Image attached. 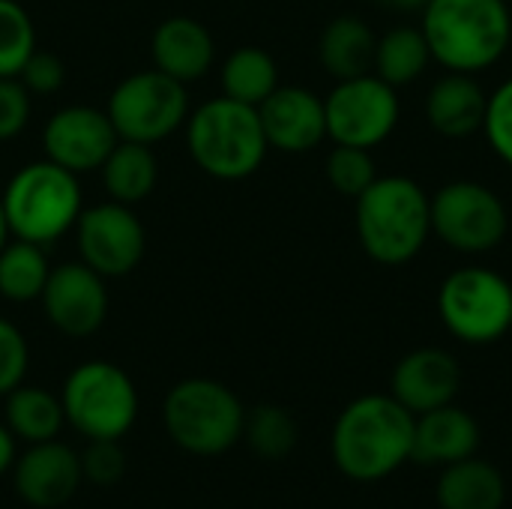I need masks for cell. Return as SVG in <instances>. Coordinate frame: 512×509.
<instances>
[{"label":"cell","mask_w":512,"mask_h":509,"mask_svg":"<svg viewBox=\"0 0 512 509\" xmlns=\"http://www.w3.org/2000/svg\"><path fill=\"white\" fill-rule=\"evenodd\" d=\"M417 417L390 393H369L342 408L333 426L330 453L342 477L381 483L393 477L414 450Z\"/></svg>","instance_id":"cell-1"},{"label":"cell","mask_w":512,"mask_h":509,"mask_svg":"<svg viewBox=\"0 0 512 509\" xmlns=\"http://www.w3.org/2000/svg\"><path fill=\"white\" fill-rule=\"evenodd\" d=\"M420 30L438 66L477 75L510 51L512 12L507 0H429Z\"/></svg>","instance_id":"cell-2"},{"label":"cell","mask_w":512,"mask_h":509,"mask_svg":"<svg viewBox=\"0 0 512 509\" xmlns=\"http://www.w3.org/2000/svg\"><path fill=\"white\" fill-rule=\"evenodd\" d=\"M432 237V195L405 174L375 177L357 198V240L381 267L411 264Z\"/></svg>","instance_id":"cell-3"},{"label":"cell","mask_w":512,"mask_h":509,"mask_svg":"<svg viewBox=\"0 0 512 509\" xmlns=\"http://www.w3.org/2000/svg\"><path fill=\"white\" fill-rule=\"evenodd\" d=\"M192 162L213 180H246L267 159V135L258 108L219 96L198 105L186 120Z\"/></svg>","instance_id":"cell-4"},{"label":"cell","mask_w":512,"mask_h":509,"mask_svg":"<svg viewBox=\"0 0 512 509\" xmlns=\"http://www.w3.org/2000/svg\"><path fill=\"white\" fill-rule=\"evenodd\" d=\"M9 234L48 246L69 234L84 210L78 174L51 159L21 165L0 192Z\"/></svg>","instance_id":"cell-5"},{"label":"cell","mask_w":512,"mask_h":509,"mask_svg":"<svg viewBox=\"0 0 512 509\" xmlns=\"http://www.w3.org/2000/svg\"><path fill=\"white\" fill-rule=\"evenodd\" d=\"M162 423L183 453L213 459L243 438L246 408L231 387L213 378H186L165 396Z\"/></svg>","instance_id":"cell-6"},{"label":"cell","mask_w":512,"mask_h":509,"mask_svg":"<svg viewBox=\"0 0 512 509\" xmlns=\"http://www.w3.org/2000/svg\"><path fill=\"white\" fill-rule=\"evenodd\" d=\"M60 402L66 423L87 441H120L138 420V390L132 378L108 360L75 366L63 381Z\"/></svg>","instance_id":"cell-7"},{"label":"cell","mask_w":512,"mask_h":509,"mask_svg":"<svg viewBox=\"0 0 512 509\" xmlns=\"http://www.w3.org/2000/svg\"><path fill=\"white\" fill-rule=\"evenodd\" d=\"M438 315L465 345H492L512 330V285L492 267H459L438 288Z\"/></svg>","instance_id":"cell-8"},{"label":"cell","mask_w":512,"mask_h":509,"mask_svg":"<svg viewBox=\"0 0 512 509\" xmlns=\"http://www.w3.org/2000/svg\"><path fill=\"white\" fill-rule=\"evenodd\" d=\"M105 111L120 141L156 144L186 126L189 93L186 84L174 81L171 75L144 69L126 75L111 90Z\"/></svg>","instance_id":"cell-9"},{"label":"cell","mask_w":512,"mask_h":509,"mask_svg":"<svg viewBox=\"0 0 512 509\" xmlns=\"http://www.w3.org/2000/svg\"><path fill=\"white\" fill-rule=\"evenodd\" d=\"M510 231L504 198L477 180H450L432 195V234L459 255L495 252Z\"/></svg>","instance_id":"cell-10"},{"label":"cell","mask_w":512,"mask_h":509,"mask_svg":"<svg viewBox=\"0 0 512 509\" xmlns=\"http://www.w3.org/2000/svg\"><path fill=\"white\" fill-rule=\"evenodd\" d=\"M327 138L345 147L375 150L384 144L402 117L399 90L375 72L336 81L324 96Z\"/></svg>","instance_id":"cell-11"},{"label":"cell","mask_w":512,"mask_h":509,"mask_svg":"<svg viewBox=\"0 0 512 509\" xmlns=\"http://www.w3.org/2000/svg\"><path fill=\"white\" fill-rule=\"evenodd\" d=\"M72 231L81 261L105 279L129 276L147 249V231L138 213L111 198L81 210Z\"/></svg>","instance_id":"cell-12"},{"label":"cell","mask_w":512,"mask_h":509,"mask_svg":"<svg viewBox=\"0 0 512 509\" xmlns=\"http://www.w3.org/2000/svg\"><path fill=\"white\" fill-rule=\"evenodd\" d=\"M39 303L57 333L69 339H87L108 318L105 276L90 270L84 261H66L60 267H51Z\"/></svg>","instance_id":"cell-13"},{"label":"cell","mask_w":512,"mask_h":509,"mask_svg":"<svg viewBox=\"0 0 512 509\" xmlns=\"http://www.w3.org/2000/svg\"><path fill=\"white\" fill-rule=\"evenodd\" d=\"M117 141L108 111L93 105H66L54 111L42 129L45 159L72 174L99 171Z\"/></svg>","instance_id":"cell-14"},{"label":"cell","mask_w":512,"mask_h":509,"mask_svg":"<svg viewBox=\"0 0 512 509\" xmlns=\"http://www.w3.org/2000/svg\"><path fill=\"white\" fill-rule=\"evenodd\" d=\"M81 480V456L57 438L30 444V450L12 465V486L18 498L36 509H57L69 504Z\"/></svg>","instance_id":"cell-15"},{"label":"cell","mask_w":512,"mask_h":509,"mask_svg":"<svg viewBox=\"0 0 512 509\" xmlns=\"http://www.w3.org/2000/svg\"><path fill=\"white\" fill-rule=\"evenodd\" d=\"M258 117L270 150L279 153H309L327 138L324 99L309 87H276L261 105Z\"/></svg>","instance_id":"cell-16"},{"label":"cell","mask_w":512,"mask_h":509,"mask_svg":"<svg viewBox=\"0 0 512 509\" xmlns=\"http://www.w3.org/2000/svg\"><path fill=\"white\" fill-rule=\"evenodd\" d=\"M462 390V366L444 348H417L405 354L390 375V396L414 417L453 405Z\"/></svg>","instance_id":"cell-17"},{"label":"cell","mask_w":512,"mask_h":509,"mask_svg":"<svg viewBox=\"0 0 512 509\" xmlns=\"http://www.w3.org/2000/svg\"><path fill=\"white\" fill-rule=\"evenodd\" d=\"M150 51L156 63L153 69L171 75L180 84L201 81L213 69V60H216V42L210 30L189 15L165 18L153 30Z\"/></svg>","instance_id":"cell-18"},{"label":"cell","mask_w":512,"mask_h":509,"mask_svg":"<svg viewBox=\"0 0 512 509\" xmlns=\"http://www.w3.org/2000/svg\"><path fill=\"white\" fill-rule=\"evenodd\" d=\"M489 93L477 75L447 72L426 93V123L444 138H471L483 132Z\"/></svg>","instance_id":"cell-19"},{"label":"cell","mask_w":512,"mask_h":509,"mask_svg":"<svg viewBox=\"0 0 512 509\" xmlns=\"http://www.w3.org/2000/svg\"><path fill=\"white\" fill-rule=\"evenodd\" d=\"M477 450H480V423L456 405L426 411L414 423L411 462L447 468L453 462L477 456Z\"/></svg>","instance_id":"cell-20"},{"label":"cell","mask_w":512,"mask_h":509,"mask_svg":"<svg viewBox=\"0 0 512 509\" xmlns=\"http://www.w3.org/2000/svg\"><path fill=\"white\" fill-rule=\"evenodd\" d=\"M375 48H378V36L369 27V21H363L360 15H336L321 30L318 60L336 81H345L372 72Z\"/></svg>","instance_id":"cell-21"},{"label":"cell","mask_w":512,"mask_h":509,"mask_svg":"<svg viewBox=\"0 0 512 509\" xmlns=\"http://www.w3.org/2000/svg\"><path fill=\"white\" fill-rule=\"evenodd\" d=\"M435 498L441 509H501L507 501V483L492 462L471 456L441 471Z\"/></svg>","instance_id":"cell-22"},{"label":"cell","mask_w":512,"mask_h":509,"mask_svg":"<svg viewBox=\"0 0 512 509\" xmlns=\"http://www.w3.org/2000/svg\"><path fill=\"white\" fill-rule=\"evenodd\" d=\"M99 171L108 198L129 207L144 201L159 180V162L150 144H138V141H117Z\"/></svg>","instance_id":"cell-23"},{"label":"cell","mask_w":512,"mask_h":509,"mask_svg":"<svg viewBox=\"0 0 512 509\" xmlns=\"http://www.w3.org/2000/svg\"><path fill=\"white\" fill-rule=\"evenodd\" d=\"M219 81H222V96L258 108L279 87V66L270 51L258 45H243L225 57L219 69Z\"/></svg>","instance_id":"cell-24"},{"label":"cell","mask_w":512,"mask_h":509,"mask_svg":"<svg viewBox=\"0 0 512 509\" xmlns=\"http://www.w3.org/2000/svg\"><path fill=\"white\" fill-rule=\"evenodd\" d=\"M429 63H432V51L420 27L399 24L390 27L384 36H378L372 72L387 84H393L396 90L414 84L429 69Z\"/></svg>","instance_id":"cell-25"},{"label":"cell","mask_w":512,"mask_h":509,"mask_svg":"<svg viewBox=\"0 0 512 509\" xmlns=\"http://www.w3.org/2000/svg\"><path fill=\"white\" fill-rule=\"evenodd\" d=\"M63 423H66V414H63L60 396L42 387L21 384L6 396V426L15 438L27 444L54 441Z\"/></svg>","instance_id":"cell-26"},{"label":"cell","mask_w":512,"mask_h":509,"mask_svg":"<svg viewBox=\"0 0 512 509\" xmlns=\"http://www.w3.org/2000/svg\"><path fill=\"white\" fill-rule=\"evenodd\" d=\"M51 264L45 246L12 237L0 249V297L9 303L39 300L48 282Z\"/></svg>","instance_id":"cell-27"},{"label":"cell","mask_w":512,"mask_h":509,"mask_svg":"<svg viewBox=\"0 0 512 509\" xmlns=\"http://www.w3.org/2000/svg\"><path fill=\"white\" fill-rule=\"evenodd\" d=\"M243 438L255 456L276 462V459H285L294 453V447L300 441V429H297V420L285 408L258 405L246 414Z\"/></svg>","instance_id":"cell-28"},{"label":"cell","mask_w":512,"mask_h":509,"mask_svg":"<svg viewBox=\"0 0 512 509\" xmlns=\"http://www.w3.org/2000/svg\"><path fill=\"white\" fill-rule=\"evenodd\" d=\"M36 51V27L18 0H0V78H18Z\"/></svg>","instance_id":"cell-29"},{"label":"cell","mask_w":512,"mask_h":509,"mask_svg":"<svg viewBox=\"0 0 512 509\" xmlns=\"http://www.w3.org/2000/svg\"><path fill=\"white\" fill-rule=\"evenodd\" d=\"M327 180L330 186L345 195V198H360L378 177V165H375V156L372 150H363V147H345V144H336L327 156Z\"/></svg>","instance_id":"cell-30"},{"label":"cell","mask_w":512,"mask_h":509,"mask_svg":"<svg viewBox=\"0 0 512 509\" xmlns=\"http://www.w3.org/2000/svg\"><path fill=\"white\" fill-rule=\"evenodd\" d=\"M483 135L498 159H504L512 168V78L501 81L486 102V120Z\"/></svg>","instance_id":"cell-31"},{"label":"cell","mask_w":512,"mask_h":509,"mask_svg":"<svg viewBox=\"0 0 512 509\" xmlns=\"http://www.w3.org/2000/svg\"><path fill=\"white\" fill-rule=\"evenodd\" d=\"M27 366H30V348L24 333L12 321L0 318V396H9L15 387L24 384Z\"/></svg>","instance_id":"cell-32"},{"label":"cell","mask_w":512,"mask_h":509,"mask_svg":"<svg viewBox=\"0 0 512 509\" xmlns=\"http://www.w3.org/2000/svg\"><path fill=\"white\" fill-rule=\"evenodd\" d=\"M126 471V456L120 450V441H90V447L81 456V474L84 480L96 486H114Z\"/></svg>","instance_id":"cell-33"},{"label":"cell","mask_w":512,"mask_h":509,"mask_svg":"<svg viewBox=\"0 0 512 509\" xmlns=\"http://www.w3.org/2000/svg\"><path fill=\"white\" fill-rule=\"evenodd\" d=\"M18 78H21V84L30 90V96H33V93H36V96H51V93H57V90L63 87V81H66V66H63V60H60L54 51L36 48V51L27 57V63H24V69L18 72Z\"/></svg>","instance_id":"cell-34"},{"label":"cell","mask_w":512,"mask_h":509,"mask_svg":"<svg viewBox=\"0 0 512 509\" xmlns=\"http://www.w3.org/2000/svg\"><path fill=\"white\" fill-rule=\"evenodd\" d=\"M30 120V90L21 78H0V141L15 138Z\"/></svg>","instance_id":"cell-35"},{"label":"cell","mask_w":512,"mask_h":509,"mask_svg":"<svg viewBox=\"0 0 512 509\" xmlns=\"http://www.w3.org/2000/svg\"><path fill=\"white\" fill-rule=\"evenodd\" d=\"M15 435L9 432V426L6 423H0V477L6 474V471H12V465H15Z\"/></svg>","instance_id":"cell-36"},{"label":"cell","mask_w":512,"mask_h":509,"mask_svg":"<svg viewBox=\"0 0 512 509\" xmlns=\"http://www.w3.org/2000/svg\"><path fill=\"white\" fill-rule=\"evenodd\" d=\"M381 9H390V12H402V15H411V12H423V6L429 0H375Z\"/></svg>","instance_id":"cell-37"},{"label":"cell","mask_w":512,"mask_h":509,"mask_svg":"<svg viewBox=\"0 0 512 509\" xmlns=\"http://www.w3.org/2000/svg\"><path fill=\"white\" fill-rule=\"evenodd\" d=\"M9 237H12V234H9V225H6V213H3V201H0V249H3L6 243H9Z\"/></svg>","instance_id":"cell-38"},{"label":"cell","mask_w":512,"mask_h":509,"mask_svg":"<svg viewBox=\"0 0 512 509\" xmlns=\"http://www.w3.org/2000/svg\"><path fill=\"white\" fill-rule=\"evenodd\" d=\"M510 333H512V330H510Z\"/></svg>","instance_id":"cell-39"}]
</instances>
